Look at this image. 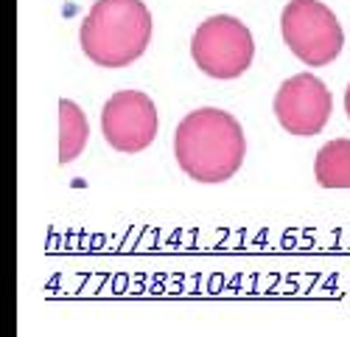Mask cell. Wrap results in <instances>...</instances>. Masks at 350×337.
Wrapping results in <instances>:
<instances>
[{
	"label": "cell",
	"mask_w": 350,
	"mask_h": 337,
	"mask_svg": "<svg viewBox=\"0 0 350 337\" xmlns=\"http://www.w3.org/2000/svg\"><path fill=\"white\" fill-rule=\"evenodd\" d=\"M174 155L196 183H224L241 168L247 140L241 124L224 110L202 107L180 121L174 132Z\"/></svg>",
	"instance_id": "obj_1"
},
{
	"label": "cell",
	"mask_w": 350,
	"mask_h": 337,
	"mask_svg": "<svg viewBox=\"0 0 350 337\" xmlns=\"http://www.w3.org/2000/svg\"><path fill=\"white\" fill-rule=\"evenodd\" d=\"M152 32L154 23L143 0H96L81 23L79 42L90 62L126 68L146 53Z\"/></svg>",
	"instance_id": "obj_2"
},
{
	"label": "cell",
	"mask_w": 350,
	"mask_h": 337,
	"mask_svg": "<svg viewBox=\"0 0 350 337\" xmlns=\"http://www.w3.org/2000/svg\"><path fill=\"white\" fill-rule=\"evenodd\" d=\"M191 60L196 68L219 82L244 76L255 60V42L250 28L230 14H213L191 37Z\"/></svg>",
	"instance_id": "obj_3"
},
{
	"label": "cell",
	"mask_w": 350,
	"mask_h": 337,
	"mask_svg": "<svg viewBox=\"0 0 350 337\" xmlns=\"http://www.w3.org/2000/svg\"><path fill=\"white\" fill-rule=\"evenodd\" d=\"M280 34L288 51L311 68L331 65L345 45L336 14L319 0H288L280 14Z\"/></svg>",
	"instance_id": "obj_4"
},
{
	"label": "cell",
	"mask_w": 350,
	"mask_h": 337,
	"mask_svg": "<svg viewBox=\"0 0 350 337\" xmlns=\"http://www.w3.org/2000/svg\"><path fill=\"white\" fill-rule=\"evenodd\" d=\"M101 132L115 152H143L157 138V107L140 90L109 96L101 110Z\"/></svg>",
	"instance_id": "obj_5"
},
{
	"label": "cell",
	"mask_w": 350,
	"mask_h": 337,
	"mask_svg": "<svg viewBox=\"0 0 350 337\" xmlns=\"http://www.w3.org/2000/svg\"><path fill=\"white\" fill-rule=\"evenodd\" d=\"M272 107H275L278 124L286 132L311 138L325 129L334 110V99H331V90L317 76L297 73L278 88Z\"/></svg>",
	"instance_id": "obj_6"
},
{
	"label": "cell",
	"mask_w": 350,
	"mask_h": 337,
	"mask_svg": "<svg viewBox=\"0 0 350 337\" xmlns=\"http://www.w3.org/2000/svg\"><path fill=\"white\" fill-rule=\"evenodd\" d=\"M314 177L323 188H350V138H336L317 152Z\"/></svg>",
	"instance_id": "obj_7"
},
{
	"label": "cell",
	"mask_w": 350,
	"mask_h": 337,
	"mask_svg": "<svg viewBox=\"0 0 350 337\" xmlns=\"http://www.w3.org/2000/svg\"><path fill=\"white\" fill-rule=\"evenodd\" d=\"M90 138V124H87L84 112L76 101L62 99L59 101V163L76 160Z\"/></svg>",
	"instance_id": "obj_8"
},
{
	"label": "cell",
	"mask_w": 350,
	"mask_h": 337,
	"mask_svg": "<svg viewBox=\"0 0 350 337\" xmlns=\"http://www.w3.org/2000/svg\"><path fill=\"white\" fill-rule=\"evenodd\" d=\"M345 112H347V118H350V84H347V90H345Z\"/></svg>",
	"instance_id": "obj_9"
}]
</instances>
